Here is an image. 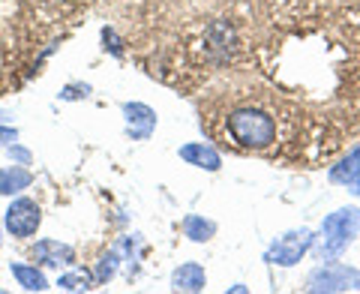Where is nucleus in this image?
I'll return each mask as SVG.
<instances>
[{
  "label": "nucleus",
  "mask_w": 360,
  "mask_h": 294,
  "mask_svg": "<svg viewBox=\"0 0 360 294\" xmlns=\"http://www.w3.org/2000/svg\"><path fill=\"white\" fill-rule=\"evenodd\" d=\"M222 127H225L229 141L234 147H240V151L264 153V151H270V147H276V141H279L276 117L270 115L267 108L255 106V103L234 106L229 115L222 117Z\"/></svg>",
  "instance_id": "f257e3e1"
},
{
  "label": "nucleus",
  "mask_w": 360,
  "mask_h": 294,
  "mask_svg": "<svg viewBox=\"0 0 360 294\" xmlns=\"http://www.w3.org/2000/svg\"><path fill=\"white\" fill-rule=\"evenodd\" d=\"M357 234H360V207H354V205L336 207L333 213H328V217L321 219L312 253L319 262H324V258H340L348 246L357 241Z\"/></svg>",
  "instance_id": "f03ea898"
},
{
  "label": "nucleus",
  "mask_w": 360,
  "mask_h": 294,
  "mask_svg": "<svg viewBox=\"0 0 360 294\" xmlns=\"http://www.w3.org/2000/svg\"><path fill=\"white\" fill-rule=\"evenodd\" d=\"M307 291L312 294H340V291H360V270L352 264L324 258L307 276Z\"/></svg>",
  "instance_id": "7ed1b4c3"
},
{
  "label": "nucleus",
  "mask_w": 360,
  "mask_h": 294,
  "mask_svg": "<svg viewBox=\"0 0 360 294\" xmlns=\"http://www.w3.org/2000/svg\"><path fill=\"white\" fill-rule=\"evenodd\" d=\"M315 243V231L309 229H291L285 234H279L274 243L267 246L264 262L267 264H279V267H295L303 255L312 250Z\"/></svg>",
  "instance_id": "20e7f679"
},
{
  "label": "nucleus",
  "mask_w": 360,
  "mask_h": 294,
  "mask_svg": "<svg viewBox=\"0 0 360 294\" xmlns=\"http://www.w3.org/2000/svg\"><path fill=\"white\" fill-rule=\"evenodd\" d=\"M39 222H42V210H39V205L33 198H15V201H9V207L4 213V225H6V231L13 234V237H30V234H37Z\"/></svg>",
  "instance_id": "39448f33"
},
{
  "label": "nucleus",
  "mask_w": 360,
  "mask_h": 294,
  "mask_svg": "<svg viewBox=\"0 0 360 294\" xmlns=\"http://www.w3.org/2000/svg\"><path fill=\"white\" fill-rule=\"evenodd\" d=\"M123 115H127V135L132 141H144L150 139V132L156 129V111L144 103H127L123 106Z\"/></svg>",
  "instance_id": "423d86ee"
},
{
  "label": "nucleus",
  "mask_w": 360,
  "mask_h": 294,
  "mask_svg": "<svg viewBox=\"0 0 360 294\" xmlns=\"http://www.w3.org/2000/svg\"><path fill=\"white\" fill-rule=\"evenodd\" d=\"M177 156H180L184 162L195 165V168H205V172H219V165H222V156L213 151L210 144H205V141L184 144V147L177 151Z\"/></svg>",
  "instance_id": "0eeeda50"
},
{
  "label": "nucleus",
  "mask_w": 360,
  "mask_h": 294,
  "mask_svg": "<svg viewBox=\"0 0 360 294\" xmlns=\"http://www.w3.org/2000/svg\"><path fill=\"white\" fill-rule=\"evenodd\" d=\"M33 258L45 267H60V264L75 262V250L70 243H60V241H39L33 246Z\"/></svg>",
  "instance_id": "6e6552de"
},
{
  "label": "nucleus",
  "mask_w": 360,
  "mask_h": 294,
  "mask_svg": "<svg viewBox=\"0 0 360 294\" xmlns=\"http://www.w3.org/2000/svg\"><path fill=\"white\" fill-rule=\"evenodd\" d=\"M172 288H174V291H189V294L205 291V288H207V274H205V267H201L198 262H186V264L174 267V274H172Z\"/></svg>",
  "instance_id": "1a4fd4ad"
},
{
  "label": "nucleus",
  "mask_w": 360,
  "mask_h": 294,
  "mask_svg": "<svg viewBox=\"0 0 360 294\" xmlns=\"http://www.w3.org/2000/svg\"><path fill=\"white\" fill-rule=\"evenodd\" d=\"M357 174H360V141L348 151L345 156L336 165H330V172H328V180L333 186H352L354 180H357Z\"/></svg>",
  "instance_id": "9d476101"
},
{
  "label": "nucleus",
  "mask_w": 360,
  "mask_h": 294,
  "mask_svg": "<svg viewBox=\"0 0 360 294\" xmlns=\"http://www.w3.org/2000/svg\"><path fill=\"white\" fill-rule=\"evenodd\" d=\"M33 184V174L27 168L13 165V168H0V196H18L21 189H27Z\"/></svg>",
  "instance_id": "9b49d317"
},
{
  "label": "nucleus",
  "mask_w": 360,
  "mask_h": 294,
  "mask_svg": "<svg viewBox=\"0 0 360 294\" xmlns=\"http://www.w3.org/2000/svg\"><path fill=\"white\" fill-rule=\"evenodd\" d=\"M13 276L18 279V286L25 288V291H45L49 288V279H45V274L37 267V264H18V262H13Z\"/></svg>",
  "instance_id": "f8f14e48"
},
{
  "label": "nucleus",
  "mask_w": 360,
  "mask_h": 294,
  "mask_svg": "<svg viewBox=\"0 0 360 294\" xmlns=\"http://www.w3.org/2000/svg\"><path fill=\"white\" fill-rule=\"evenodd\" d=\"M184 234L189 237V241H195V243H207L213 234H217V222H210L205 217H186L184 219Z\"/></svg>",
  "instance_id": "ddd939ff"
},
{
  "label": "nucleus",
  "mask_w": 360,
  "mask_h": 294,
  "mask_svg": "<svg viewBox=\"0 0 360 294\" xmlns=\"http://www.w3.org/2000/svg\"><path fill=\"white\" fill-rule=\"evenodd\" d=\"M94 282H96V276L87 274V270H70V274H63L58 279V288L60 291H90Z\"/></svg>",
  "instance_id": "4468645a"
},
{
  "label": "nucleus",
  "mask_w": 360,
  "mask_h": 294,
  "mask_svg": "<svg viewBox=\"0 0 360 294\" xmlns=\"http://www.w3.org/2000/svg\"><path fill=\"white\" fill-rule=\"evenodd\" d=\"M115 270H117V255L111 253V255L103 258V264H99V270H96V282H108L111 276H115Z\"/></svg>",
  "instance_id": "2eb2a0df"
},
{
  "label": "nucleus",
  "mask_w": 360,
  "mask_h": 294,
  "mask_svg": "<svg viewBox=\"0 0 360 294\" xmlns=\"http://www.w3.org/2000/svg\"><path fill=\"white\" fill-rule=\"evenodd\" d=\"M9 156H13L15 162H21V165H30L33 162L30 151H25V147H18V144H9Z\"/></svg>",
  "instance_id": "dca6fc26"
},
{
  "label": "nucleus",
  "mask_w": 360,
  "mask_h": 294,
  "mask_svg": "<svg viewBox=\"0 0 360 294\" xmlns=\"http://www.w3.org/2000/svg\"><path fill=\"white\" fill-rule=\"evenodd\" d=\"M90 94V87L87 84H70V87H63V99H82V96H87Z\"/></svg>",
  "instance_id": "f3484780"
},
{
  "label": "nucleus",
  "mask_w": 360,
  "mask_h": 294,
  "mask_svg": "<svg viewBox=\"0 0 360 294\" xmlns=\"http://www.w3.org/2000/svg\"><path fill=\"white\" fill-rule=\"evenodd\" d=\"M18 129L15 127H0V144H15Z\"/></svg>",
  "instance_id": "a211bd4d"
},
{
  "label": "nucleus",
  "mask_w": 360,
  "mask_h": 294,
  "mask_svg": "<svg viewBox=\"0 0 360 294\" xmlns=\"http://www.w3.org/2000/svg\"><path fill=\"white\" fill-rule=\"evenodd\" d=\"M348 192H352V196H357V198H360V174H357V180H354V184L348 186Z\"/></svg>",
  "instance_id": "6ab92c4d"
}]
</instances>
